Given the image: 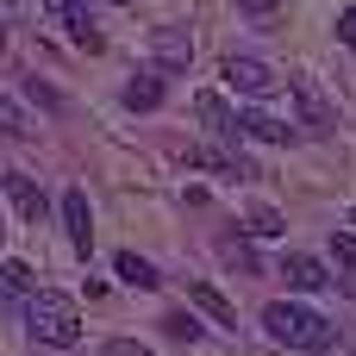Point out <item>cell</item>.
Returning a JSON list of instances; mask_svg holds the SVG:
<instances>
[{
  "label": "cell",
  "mask_w": 356,
  "mask_h": 356,
  "mask_svg": "<svg viewBox=\"0 0 356 356\" xmlns=\"http://www.w3.org/2000/svg\"><path fill=\"white\" fill-rule=\"evenodd\" d=\"M113 269H119V282H131V288H156V263H144L138 250H119Z\"/></svg>",
  "instance_id": "cell-15"
},
{
  "label": "cell",
  "mask_w": 356,
  "mask_h": 356,
  "mask_svg": "<svg viewBox=\"0 0 356 356\" xmlns=\"http://www.w3.org/2000/svg\"><path fill=\"white\" fill-rule=\"evenodd\" d=\"M38 13L75 44V50H100L106 38H100V19L88 13V0H38Z\"/></svg>",
  "instance_id": "cell-3"
},
{
  "label": "cell",
  "mask_w": 356,
  "mask_h": 356,
  "mask_svg": "<svg viewBox=\"0 0 356 356\" xmlns=\"http://www.w3.org/2000/svg\"><path fill=\"white\" fill-rule=\"evenodd\" d=\"M238 6H244L250 19H269V13H282V0H238Z\"/></svg>",
  "instance_id": "cell-24"
},
{
  "label": "cell",
  "mask_w": 356,
  "mask_h": 356,
  "mask_svg": "<svg viewBox=\"0 0 356 356\" xmlns=\"http://www.w3.org/2000/svg\"><path fill=\"white\" fill-rule=\"evenodd\" d=\"M338 44H344V50H356V6H344V13H338Z\"/></svg>",
  "instance_id": "cell-21"
},
{
  "label": "cell",
  "mask_w": 356,
  "mask_h": 356,
  "mask_svg": "<svg viewBox=\"0 0 356 356\" xmlns=\"http://www.w3.org/2000/svg\"><path fill=\"white\" fill-rule=\"evenodd\" d=\"M282 282H288L294 294H325V288H338V282L325 275V263H319V257H300V250L282 257Z\"/></svg>",
  "instance_id": "cell-9"
},
{
  "label": "cell",
  "mask_w": 356,
  "mask_h": 356,
  "mask_svg": "<svg viewBox=\"0 0 356 356\" xmlns=\"http://www.w3.org/2000/svg\"><path fill=\"white\" fill-rule=\"evenodd\" d=\"M0 50H6V31H0Z\"/></svg>",
  "instance_id": "cell-26"
},
{
  "label": "cell",
  "mask_w": 356,
  "mask_h": 356,
  "mask_svg": "<svg viewBox=\"0 0 356 356\" xmlns=\"http://www.w3.org/2000/svg\"><path fill=\"white\" fill-rule=\"evenodd\" d=\"M332 257L344 263V275H356V238L350 232H332Z\"/></svg>",
  "instance_id": "cell-20"
},
{
  "label": "cell",
  "mask_w": 356,
  "mask_h": 356,
  "mask_svg": "<svg viewBox=\"0 0 356 356\" xmlns=\"http://www.w3.org/2000/svg\"><path fill=\"white\" fill-rule=\"evenodd\" d=\"M25 332L50 350H69V344H81V313H75L69 294L38 288V294H25Z\"/></svg>",
  "instance_id": "cell-1"
},
{
  "label": "cell",
  "mask_w": 356,
  "mask_h": 356,
  "mask_svg": "<svg viewBox=\"0 0 356 356\" xmlns=\"http://www.w3.org/2000/svg\"><path fill=\"white\" fill-rule=\"evenodd\" d=\"M225 88H232L238 100H269V94L282 88V75H275L263 56H225Z\"/></svg>",
  "instance_id": "cell-4"
},
{
  "label": "cell",
  "mask_w": 356,
  "mask_h": 356,
  "mask_svg": "<svg viewBox=\"0 0 356 356\" xmlns=\"http://www.w3.org/2000/svg\"><path fill=\"white\" fill-rule=\"evenodd\" d=\"M125 106H131V113L163 106V69H156V63H150V69H138V75L125 81Z\"/></svg>",
  "instance_id": "cell-14"
},
{
  "label": "cell",
  "mask_w": 356,
  "mask_h": 356,
  "mask_svg": "<svg viewBox=\"0 0 356 356\" xmlns=\"http://www.w3.org/2000/svg\"><path fill=\"white\" fill-rule=\"evenodd\" d=\"M13 138H31V119L13 100H0V144H13Z\"/></svg>",
  "instance_id": "cell-17"
},
{
  "label": "cell",
  "mask_w": 356,
  "mask_h": 356,
  "mask_svg": "<svg viewBox=\"0 0 356 356\" xmlns=\"http://www.w3.org/2000/svg\"><path fill=\"white\" fill-rule=\"evenodd\" d=\"M263 332H269L282 350H325L332 319H319V313L300 307V300H269V307H263Z\"/></svg>",
  "instance_id": "cell-2"
},
{
  "label": "cell",
  "mask_w": 356,
  "mask_h": 356,
  "mask_svg": "<svg viewBox=\"0 0 356 356\" xmlns=\"http://www.w3.org/2000/svg\"><path fill=\"white\" fill-rule=\"evenodd\" d=\"M113 6H131V0H113Z\"/></svg>",
  "instance_id": "cell-25"
},
{
  "label": "cell",
  "mask_w": 356,
  "mask_h": 356,
  "mask_svg": "<svg viewBox=\"0 0 356 356\" xmlns=\"http://www.w3.org/2000/svg\"><path fill=\"white\" fill-rule=\"evenodd\" d=\"M288 94H294L307 131H332V125H338V113H332V100H325V88H319L313 75H288Z\"/></svg>",
  "instance_id": "cell-6"
},
{
  "label": "cell",
  "mask_w": 356,
  "mask_h": 356,
  "mask_svg": "<svg viewBox=\"0 0 356 356\" xmlns=\"http://www.w3.org/2000/svg\"><path fill=\"white\" fill-rule=\"evenodd\" d=\"M25 94H31V100H38V106H50V113H56V106H63V100H56V94H50V88H44V81H38V75H31V81H25Z\"/></svg>",
  "instance_id": "cell-22"
},
{
  "label": "cell",
  "mask_w": 356,
  "mask_h": 356,
  "mask_svg": "<svg viewBox=\"0 0 356 356\" xmlns=\"http://www.w3.org/2000/svg\"><path fill=\"white\" fill-rule=\"evenodd\" d=\"M188 169H213V175H244L257 181V163L244 150H188Z\"/></svg>",
  "instance_id": "cell-12"
},
{
  "label": "cell",
  "mask_w": 356,
  "mask_h": 356,
  "mask_svg": "<svg viewBox=\"0 0 356 356\" xmlns=\"http://www.w3.org/2000/svg\"><path fill=\"white\" fill-rule=\"evenodd\" d=\"M56 213H63V232H69L75 257H88V250H94V213H88V194H81V188H69Z\"/></svg>",
  "instance_id": "cell-8"
},
{
  "label": "cell",
  "mask_w": 356,
  "mask_h": 356,
  "mask_svg": "<svg viewBox=\"0 0 356 356\" xmlns=\"http://www.w3.org/2000/svg\"><path fill=\"white\" fill-rule=\"evenodd\" d=\"M350 225H356V207H350Z\"/></svg>",
  "instance_id": "cell-27"
},
{
  "label": "cell",
  "mask_w": 356,
  "mask_h": 356,
  "mask_svg": "<svg viewBox=\"0 0 356 356\" xmlns=\"http://www.w3.org/2000/svg\"><path fill=\"white\" fill-rule=\"evenodd\" d=\"M163 332H169V338H181V344H194V338H207V332H200V325H194L188 313H169V319H163Z\"/></svg>",
  "instance_id": "cell-19"
},
{
  "label": "cell",
  "mask_w": 356,
  "mask_h": 356,
  "mask_svg": "<svg viewBox=\"0 0 356 356\" xmlns=\"http://www.w3.org/2000/svg\"><path fill=\"white\" fill-rule=\"evenodd\" d=\"M238 138H257V144H288L294 138V125H282L275 113H263V106H238Z\"/></svg>",
  "instance_id": "cell-10"
},
{
  "label": "cell",
  "mask_w": 356,
  "mask_h": 356,
  "mask_svg": "<svg viewBox=\"0 0 356 356\" xmlns=\"http://www.w3.org/2000/svg\"><path fill=\"white\" fill-rule=\"evenodd\" d=\"M0 188H6V200H13V213H19L25 225H44V219H50V200H44V188H38L25 169H6Z\"/></svg>",
  "instance_id": "cell-7"
},
{
  "label": "cell",
  "mask_w": 356,
  "mask_h": 356,
  "mask_svg": "<svg viewBox=\"0 0 356 356\" xmlns=\"http://www.w3.org/2000/svg\"><path fill=\"white\" fill-rule=\"evenodd\" d=\"M188 300H194V307H200V313H207L213 325H225V332H238V307H232V300H225V294H219L213 282H188Z\"/></svg>",
  "instance_id": "cell-13"
},
{
  "label": "cell",
  "mask_w": 356,
  "mask_h": 356,
  "mask_svg": "<svg viewBox=\"0 0 356 356\" xmlns=\"http://www.w3.org/2000/svg\"><path fill=\"white\" fill-rule=\"evenodd\" d=\"M0 294H6V300L31 294V269H25V263H0Z\"/></svg>",
  "instance_id": "cell-16"
},
{
  "label": "cell",
  "mask_w": 356,
  "mask_h": 356,
  "mask_svg": "<svg viewBox=\"0 0 356 356\" xmlns=\"http://www.w3.org/2000/svg\"><path fill=\"white\" fill-rule=\"evenodd\" d=\"M106 356H150V344H131V338H113Z\"/></svg>",
  "instance_id": "cell-23"
},
{
  "label": "cell",
  "mask_w": 356,
  "mask_h": 356,
  "mask_svg": "<svg viewBox=\"0 0 356 356\" xmlns=\"http://www.w3.org/2000/svg\"><path fill=\"white\" fill-rule=\"evenodd\" d=\"M150 63H156L163 75H188V63H194V38H188L181 25H156V31H150Z\"/></svg>",
  "instance_id": "cell-5"
},
{
  "label": "cell",
  "mask_w": 356,
  "mask_h": 356,
  "mask_svg": "<svg viewBox=\"0 0 356 356\" xmlns=\"http://www.w3.org/2000/svg\"><path fill=\"white\" fill-rule=\"evenodd\" d=\"M194 113H200V125H207L213 138H225V144L238 150V113H232L219 94H194Z\"/></svg>",
  "instance_id": "cell-11"
},
{
  "label": "cell",
  "mask_w": 356,
  "mask_h": 356,
  "mask_svg": "<svg viewBox=\"0 0 356 356\" xmlns=\"http://www.w3.org/2000/svg\"><path fill=\"white\" fill-rule=\"evenodd\" d=\"M288 225H282V213L275 207H250V238H282Z\"/></svg>",
  "instance_id": "cell-18"
}]
</instances>
